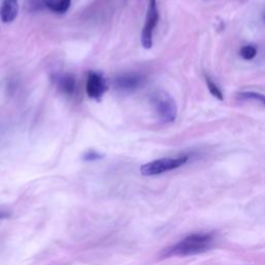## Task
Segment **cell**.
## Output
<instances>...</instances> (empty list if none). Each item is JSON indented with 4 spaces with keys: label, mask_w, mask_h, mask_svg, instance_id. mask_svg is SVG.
<instances>
[{
    "label": "cell",
    "mask_w": 265,
    "mask_h": 265,
    "mask_svg": "<svg viewBox=\"0 0 265 265\" xmlns=\"http://www.w3.org/2000/svg\"><path fill=\"white\" fill-rule=\"evenodd\" d=\"M54 82L57 85L61 93L72 97L75 95L77 89V81L72 74H58L54 76Z\"/></svg>",
    "instance_id": "cell-7"
},
{
    "label": "cell",
    "mask_w": 265,
    "mask_h": 265,
    "mask_svg": "<svg viewBox=\"0 0 265 265\" xmlns=\"http://www.w3.org/2000/svg\"><path fill=\"white\" fill-rule=\"evenodd\" d=\"M240 56L246 60H252L257 55V48L254 46H244L243 48L240 49Z\"/></svg>",
    "instance_id": "cell-12"
},
{
    "label": "cell",
    "mask_w": 265,
    "mask_h": 265,
    "mask_svg": "<svg viewBox=\"0 0 265 265\" xmlns=\"http://www.w3.org/2000/svg\"><path fill=\"white\" fill-rule=\"evenodd\" d=\"M27 1L31 10H38L42 6H45V0H27Z\"/></svg>",
    "instance_id": "cell-14"
},
{
    "label": "cell",
    "mask_w": 265,
    "mask_h": 265,
    "mask_svg": "<svg viewBox=\"0 0 265 265\" xmlns=\"http://www.w3.org/2000/svg\"><path fill=\"white\" fill-rule=\"evenodd\" d=\"M19 13L18 0H3L0 6V19L3 23H11Z\"/></svg>",
    "instance_id": "cell-8"
},
{
    "label": "cell",
    "mask_w": 265,
    "mask_h": 265,
    "mask_svg": "<svg viewBox=\"0 0 265 265\" xmlns=\"http://www.w3.org/2000/svg\"><path fill=\"white\" fill-rule=\"evenodd\" d=\"M10 215L7 214H3V213H0V220L1 219H5V217H9Z\"/></svg>",
    "instance_id": "cell-15"
},
{
    "label": "cell",
    "mask_w": 265,
    "mask_h": 265,
    "mask_svg": "<svg viewBox=\"0 0 265 265\" xmlns=\"http://www.w3.org/2000/svg\"><path fill=\"white\" fill-rule=\"evenodd\" d=\"M189 161V157L182 155L178 158H164L160 160H155L144 164L140 168V172L144 176H153L165 173L167 171H171L183 166Z\"/></svg>",
    "instance_id": "cell-3"
},
{
    "label": "cell",
    "mask_w": 265,
    "mask_h": 265,
    "mask_svg": "<svg viewBox=\"0 0 265 265\" xmlns=\"http://www.w3.org/2000/svg\"><path fill=\"white\" fill-rule=\"evenodd\" d=\"M151 103L155 113L164 123H171L176 119L177 105L174 99L165 91H158L152 96Z\"/></svg>",
    "instance_id": "cell-2"
},
{
    "label": "cell",
    "mask_w": 265,
    "mask_h": 265,
    "mask_svg": "<svg viewBox=\"0 0 265 265\" xmlns=\"http://www.w3.org/2000/svg\"><path fill=\"white\" fill-rule=\"evenodd\" d=\"M159 22V10L157 5V0H150L148 5L147 15L145 19V24L141 33V43L145 49H150L152 47V36L155 26Z\"/></svg>",
    "instance_id": "cell-4"
},
{
    "label": "cell",
    "mask_w": 265,
    "mask_h": 265,
    "mask_svg": "<svg viewBox=\"0 0 265 265\" xmlns=\"http://www.w3.org/2000/svg\"><path fill=\"white\" fill-rule=\"evenodd\" d=\"M86 93L90 99H99L108 90V85L102 74L89 72L86 80Z\"/></svg>",
    "instance_id": "cell-5"
},
{
    "label": "cell",
    "mask_w": 265,
    "mask_h": 265,
    "mask_svg": "<svg viewBox=\"0 0 265 265\" xmlns=\"http://www.w3.org/2000/svg\"><path fill=\"white\" fill-rule=\"evenodd\" d=\"M213 234L209 233H196L182 239L181 243L171 248L167 255H177V256H189L199 253H203L213 244Z\"/></svg>",
    "instance_id": "cell-1"
},
{
    "label": "cell",
    "mask_w": 265,
    "mask_h": 265,
    "mask_svg": "<svg viewBox=\"0 0 265 265\" xmlns=\"http://www.w3.org/2000/svg\"><path fill=\"white\" fill-rule=\"evenodd\" d=\"M45 6L53 13L65 14L71 6V0H45Z\"/></svg>",
    "instance_id": "cell-9"
},
{
    "label": "cell",
    "mask_w": 265,
    "mask_h": 265,
    "mask_svg": "<svg viewBox=\"0 0 265 265\" xmlns=\"http://www.w3.org/2000/svg\"><path fill=\"white\" fill-rule=\"evenodd\" d=\"M237 98L244 100H256L265 107V95L256 91H241L237 93Z\"/></svg>",
    "instance_id": "cell-10"
},
{
    "label": "cell",
    "mask_w": 265,
    "mask_h": 265,
    "mask_svg": "<svg viewBox=\"0 0 265 265\" xmlns=\"http://www.w3.org/2000/svg\"><path fill=\"white\" fill-rule=\"evenodd\" d=\"M103 157H104V155L102 153H99V152L95 151V150H89V151L84 153L83 160L86 161V162H95V161L103 159Z\"/></svg>",
    "instance_id": "cell-13"
},
{
    "label": "cell",
    "mask_w": 265,
    "mask_h": 265,
    "mask_svg": "<svg viewBox=\"0 0 265 265\" xmlns=\"http://www.w3.org/2000/svg\"><path fill=\"white\" fill-rule=\"evenodd\" d=\"M263 19H264V22H265V15H264V17H263Z\"/></svg>",
    "instance_id": "cell-16"
},
{
    "label": "cell",
    "mask_w": 265,
    "mask_h": 265,
    "mask_svg": "<svg viewBox=\"0 0 265 265\" xmlns=\"http://www.w3.org/2000/svg\"><path fill=\"white\" fill-rule=\"evenodd\" d=\"M206 85H207V88L209 90V92L212 93V96L215 97V99H217L219 100H223L224 99V95H223V92L222 90L220 89V87L217 86V85L210 79L209 77L206 76Z\"/></svg>",
    "instance_id": "cell-11"
},
{
    "label": "cell",
    "mask_w": 265,
    "mask_h": 265,
    "mask_svg": "<svg viewBox=\"0 0 265 265\" xmlns=\"http://www.w3.org/2000/svg\"><path fill=\"white\" fill-rule=\"evenodd\" d=\"M113 84L116 89L124 92L135 91L144 84V77L136 73H127L117 76Z\"/></svg>",
    "instance_id": "cell-6"
}]
</instances>
